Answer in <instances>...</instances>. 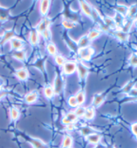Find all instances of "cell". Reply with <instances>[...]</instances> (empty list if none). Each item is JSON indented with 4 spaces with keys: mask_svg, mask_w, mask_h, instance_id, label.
<instances>
[{
    "mask_svg": "<svg viewBox=\"0 0 137 148\" xmlns=\"http://www.w3.org/2000/svg\"><path fill=\"white\" fill-rule=\"evenodd\" d=\"M104 100V97L103 95L98 94L94 97V99H93V105H94V107H98L99 106H101L103 103Z\"/></svg>",
    "mask_w": 137,
    "mask_h": 148,
    "instance_id": "16",
    "label": "cell"
},
{
    "mask_svg": "<svg viewBox=\"0 0 137 148\" xmlns=\"http://www.w3.org/2000/svg\"><path fill=\"white\" fill-rule=\"evenodd\" d=\"M1 39H2V37L0 36V42H1Z\"/></svg>",
    "mask_w": 137,
    "mask_h": 148,
    "instance_id": "46",
    "label": "cell"
},
{
    "mask_svg": "<svg viewBox=\"0 0 137 148\" xmlns=\"http://www.w3.org/2000/svg\"><path fill=\"white\" fill-rule=\"evenodd\" d=\"M136 14H137V5H133L129 9V13H128V15H129V17H133Z\"/></svg>",
    "mask_w": 137,
    "mask_h": 148,
    "instance_id": "32",
    "label": "cell"
},
{
    "mask_svg": "<svg viewBox=\"0 0 137 148\" xmlns=\"http://www.w3.org/2000/svg\"><path fill=\"white\" fill-rule=\"evenodd\" d=\"M132 131L133 132V134L134 135H136L137 136V123L133 124V125H132Z\"/></svg>",
    "mask_w": 137,
    "mask_h": 148,
    "instance_id": "42",
    "label": "cell"
},
{
    "mask_svg": "<svg viewBox=\"0 0 137 148\" xmlns=\"http://www.w3.org/2000/svg\"><path fill=\"white\" fill-rule=\"evenodd\" d=\"M66 117L69 119L70 121H71L72 123L74 122V121H75L77 119L76 115L75 114V113H73V112L68 113V114H66Z\"/></svg>",
    "mask_w": 137,
    "mask_h": 148,
    "instance_id": "36",
    "label": "cell"
},
{
    "mask_svg": "<svg viewBox=\"0 0 137 148\" xmlns=\"http://www.w3.org/2000/svg\"><path fill=\"white\" fill-rule=\"evenodd\" d=\"M94 53V50L92 47L90 46L85 47V48H82L79 49V53L80 57H81L83 60L89 61L90 60L92 56Z\"/></svg>",
    "mask_w": 137,
    "mask_h": 148,
    "instance_id": "1",
    "label": "cell"
},
{
    "mask_svg": "<svg viewBox=\"0 0 137 148\" xmlns=\"http://www.w3.org/2000/svg\"><path fill=\"white\" fill-rule=\"evenodd\" d=\"M80 6H81L82 12L86 16L88 17H92V9L90 7V5L84 1H80Z\"/></svg>",
    "mask_w": 137,
    "mask_h": 148,
    "instance_id": "3",
    "label": "cell"
},
{
    "mask_svg": "<svg viewBox=\"0 0 137 148\" xmlns=\"http://www.w3.org/2000/svg\"><path fill=\"white\" fill-rule=\"evenodd\" d=\"M77 69V65L76 63L73 62H65V64L63 65V71L64 73L67 75H70L72 74Z\"/></svg>",
    "mask_w": 137,
    "mask_h": 148,
    "instance_id": "2",
    "label": "cell"
},
{
    "mask_svg": "<svg viewBox=\"0 0 137 148\" xmlns=\"http://www.w3.org/2000/svg\"><path fill=\"white\" fill-rule=\"evenodd\" d=\"M77 70H78V75H79V77L80 79H85L86 75H88V73L87 67L84 66V65L81 64V63H80V64H78L77 65Z\"/></svg>",
    "mask_w": 137,
    "mask_h": 148,
    "instance_id": "4",
    "label": "cell"
},
{
    "mask_svg": "<svg viewBox=\"0 0 137 148\" xmlns=\"http://www.w3.org/2000/svg\"><path fill=\"white\" fill-rule=\"evenodd\" d=\"M108 148H114V147H112V146H111V145H110V146L108 147Z\"/></svg>",
    "mask_w": 137,
    "mask_h": 148,
    "instance_id": "45",
    "label": "cell"
},
{
    "mask_svg": "<svg viewBox=\"0 0 137 148\" xmlns=\"http://www.w3.org/2000/svg\"><path fill=\"white\" fill-rule=\"evenodd\" d=\"M14 37H15V33L13 31L6 32V33L3 35V37H2L1 41V42H0V43H1V45H3L4 43L7 42V41H10L13 38H14Z\"/></svg>",
    "mask_w": 137,
    "mask_h": 148,
    "instance_id": "10",
    "label": "cell"
},
{
    "mask_svg": "<svg viewBox=\"0 0 137 148\" xmlns=\"http://www.w3.org/2000/svg\"><path fill=\"white\" fill-rule=\"evenodd\" d=\"M129 93L130 95H132V96H137V89L132 88Z\"/></svg>",
    "mask_w": 137,
    "mask_h": 148,
    "instance_id": "43",
    "label": "cell"
},
{
    "mask_svg": "<svg viewBox=\"0 0 137 148\" xmlns=\"http://www.w3.org/2000/svg\"><path fill=\"white\" fill-rule=\"evenodd\" d=\"M95 115V112L94 110V109L92 108H88V109H86V112H85V114H84V117L86 119H92L94 118Z\"/></svg>",
    "mask_w": 137,
    "mask_h": 148,
    "instance_id": "22",
    "label": "cell"
},
{
    "mask_svg": "<svg viewBox=\"0 0 137 148\" xmlns=\"http://www.w3.org/2000/svg\"><path fill=\"white\" fill-rule=\"evenodd\" d=\"M62 87H63V83H62V79H61V77H60V75H57L56 77L55 81H54V93H56V94L60 93L62 90Z\"/></svg>",
    "mask_w": 137,
    "mask_h": 148,
    "instance_id": "5",
    "label": "cell"
},
{
    "mask_svg": "<svg viewBox=\"0 0 137 148\" xmlns=\"http://www.w3.org/2000/svg\"><path fill=\"white\" fill-rule=\"evenodd\" d=\"M62 24L67 29H72L76 27V24L74 22L67 20V19H64V20H63L62 22Z\"/></svg>",
    "mask_w": 137,
    "mask_h": 148,
    "instance_id": "21",
    "label": "cell"
},
{
    "mask_svg": "<svg viewBox=\"0 0 137 148\" xmlns=\"http://www.w3.org/2000/svg\"><path fill=\"white\" fill-rule=\"evenodd\" d=\"M85 112H86V109L84 108H82V107H80V108H78L76 110V112H74L75 114L76 115V116H83L84 115V114H85Z\"/></svg>",
    "mask_w": 137,
    "mask_h": 148,
    "instance_id": "37",
    "label": "cell"
},
{
    "mask_svg": "<svg viewBox=\"0 0 137 148\" xmlns=\"http://www.w3.org/2000/svg\"><path fill=\"white\" fill-rule=\"evenodd\" d=\"M72 138L70 136H66L64 137V140H63L62 147L64 148H69L72 145Z\"/></svg>",
    "mask_w": 137,
    "mask_h": 148,
    "instance_id": "18",
    "label": "cell"
},
{
    "mask_svg": "<svg viewBox=\"0 0 137 148\" xmlns=\"http://www.w3.org/2000/svg\"><path fill=\"white\" fill-rule=\"evenodd\" d=\"M116 10L118 12V14L122 16H126L129 13V8L125 5H118L116 8Z\"/></svg>",
    "mask_w": 137,
    "mask_h": 148,
    "instance_id": "23",
    "label": "cell"
},
{
    "mask_svg": "<svg viewBox=\"0 0 137 148\" xmlns=\"http://www.w3.org/2000/svg\"><path fill=\"white\" fill-rule=\"evenodd\" d=\"M1 87L0 86V91H1Z\"/></svg>",
    "mask_w": 137,
    "mask_h": 148,
    "instance_id": "47",
    "label": "cell"
},
{
    "mask_svg": "<svg viewBox=\"0 0 137 148\" xmlns=\"http://www.w3.org/2000/svg\"><path fill=\"white\" fill-rule=\"evenodd\" d=\"M88 140L90 143H94V144H96L100 141L101 139V137L100 135L96 134H92L88 136Z\"/></svg>",
    "mask_w": 137,
    "mask_h": 148,
    "instance_id": "14",
    "label": "cell"
},
{
    "mask_svg": "<svg viewBox=\"0 0 137 148\" xmlns=\"http://www.w3.org/2000/svg\"><path fill=\"white\" fill-rule=\"evenodd\" d=\"M13 56L15 58H16L17 60H20V61H23L25 59L26 55L25 51H23L22 49L20 50H17V51H15V52L13 54Z\"/></svg>",
    "mask_w": 137,
    "mask_h": 148,
    "instance_id": "15",
    "label": "cell"
},
{
    "mask_svg": "<svg viewBox=\"0 0 137 148\" xmlns=\"http://www.w3.org/2000/svg\"><path fill=\"white\" fill-rule=\"evenodd\" d=\"M9 17V10L7 9L0 8V21H5Z\"/></svg>",
    "mask_w": 137,
    "mask_h": 148,
    "instance_id": "17",
    "label": "cell"
},
{
    "mask_svg": "<svg viewBox=\"0 0 137 148\" xmlns=\"http://www.w3.org/2000/svg\"><path fill=\"white\" fill-rule=\"evenodd\" d=\"M42 34H43V37L46 40H49V39L51 38V32H50V30L49 28H48V29H45V31H43L42 32Z\"/></svg>",
    "mask_w": 137,
    "mask_h": 148,
    "instance_id": "38",
    "label": "cell"
},
{
    "mask_svg": "<svg viewBox=\"0 0 137 148\" xmlns=\"http://www.w3.org/2000/svg\"><path fill=\"white\" fill-rule=\"evenodd\" d=\"M50 7V1L48 0H44V1H42L40 3V10L41 15L42 16H45L47 14L48 12Z\"/></svg>",
    "mask_w": 137,
    "mask_h": 148,
    "instance_id": "8",
    "label": "cell"
},
{
    "mask_svg": "<svg viewBox=\"0 0 137 148\" xmlns=\"http://www.w3.org/2000/svg\"><path fill=\"white\" fill-rule=\"evenodd\" d=\"M89 43H90V40H88V36H82L81 38L80 39L79 41H78V49H82L85 48L89 46Z\"/></svg>",
    "mask_w": 137,
    "mask_h": 148,
    "instance_id": "9",
    "label": "cell"
},
{
    "mask_svg": "<svg viewBox=\"0 0 137 148\" xmlns=\"http://www.w3.org/2000/svg\"><path fill=\"white\" fill-rule=\"evenodd\" d=\"M114 21L116 25H121L122 23H123V16L117 13V14H116V16H115V18L114 19Z\"/></svg>",
    "mask_w": 137,
    "mask_h": 148,
    "instance_id": "34",
    "label": "cell"
},
{
    "mask_svg": "<svg viewBox=\"0 0 137 148\" xmlns=\"http://www.w3.org/2000/svg\"><path fill=\"white\" fill-rule=\"evenodd\" d=\"M68 103L70 106L72 108H76V106H78V103L77 102L76 98V96H71L70 98L68 99Z\"/></svg>",
    "mask_w": 137,
    "mask_h": 148,
    "instance_id": "31",
    "label": "cell"
},
{
    "mask_svg": "<svg viewBox=\"0 0 137 148\" xmlns=\"http://www.w3.org/2000/svg\"><path fill=\"white\" fill-rule=\"evenodd\" d=\"M82 134L84 135V136H89L90 134H94L92 130L89 127H84L83 129L82 130Z\"/></svg>",
    "mask_w": 137,
    "mask_h": 148,
    "instance_id": "39",
    "label": "cell"
},
{
    "mask_svg": "<svg viewBox=\"0 0 137 148\" xmlns=\"http://www.w3.org/2000/svg\"><path fill=\"white\" fill-rule=\"evenodd\" d=\"M10 115H11V117H12L13 120L14 121L17 120L19 116V112L18 110H17V109L15 108H12L10 110Z\"/></svg>",
    "mask_w": 137,
    "mask_h": 148,
    "instance_id": "27",
    "label": "cell"
},
{
    "mask_svg": "<svg viewBox=\"0 0 137 148\" xmlns=\"http://www.w3.org/2000/svg\"><path fill=\"white\" fill-rule=\"evenodd\" d=\"M43 93H44L45 96L48 99H51L52 97L54 96V88H52V86H47L45 87L44 89V91H43Z\"/></svg>",
    "mask_w": 137,
    "mask_h": 148,
    "instance_id": "19",
    "label": "cell"
},
{
    "mask_svg": "<svg viewBox=\"0 0 137 148\" xmlns=\"http://www.w3.org/2000/svg\"><path fill=\"white\" fill-rule=\"evenodd\" d=\"M115 36H116L119 40H120L123 41H127L128 40V39H129V35L123 32H116V33H115Z\"/></svg>",
    "mask_w": 137,
    "mask_h": 148,
    "instance_id": "25",
    "label": "cell"
},
{
    "mask_svg": "<svg viewBox=\"0 0 137 148\" xmlns=\"http://www.w3.org/2000/svg\"><path fill=\"white\" fill-rule=\"evenodd\" d=\"M130 63L132 66H137V55L134 54L131 56L130 60Z\"/></svg>",
    "mask_w": 137,
    "mask_h": 148,
    "instance_id": "40",
    "label": "cell"
},
{
    "mask_svg": "<svg viewBox=\"0 0 137 148\" xmlns=\"http://www.w3.org/2000/svg\"><path fill=\"white\" fill-rule=\"evenodd\" d=\"M50 24V21L48 19H44L42 21H40V23L38 24V28H37V32L42 33L43 31L49 28Z\"/></svg>",
    "mask_w": 137,
    "mask_h": 148,
    "instance_id": "7",
    "label": "cell"
},
{
    "mask_svg": "<svg viewBox=\"0 0 137 148\" xmlns=\"http://www.w3.org/2000/svg\"><path fill=\"white\" fill-rule=\"evenodd\" d=\"M104 22H105V25H106L108 27H114L115 25L114 19L110 18V17H105V19H104Z\"/></svg>",
    "mask_w": 137,
    "mask_h": 148,
    "instance_id": "30",
    "label": "cell"
},
{
    "mask_svg": "<svg viewBox=\"0 0 137 148\" xmlns=\"http://www.w3.org/2000/svg\"><path fill=\"white\" fill-rule=\"evenodd\" d=\"M66 42H67V43H68V45L69 46L70 48L72 50V51H77V49L78 48V45H76L75 43L73 42L72 40H70V39H68V40L66 41Z\"/></svg>",
    "mask_w": 137,
    "mask_h": 148,
    "instance_id": "35",
    "label": "cell"
},
{
    "mask_svg": "<svg viewBox=\"0 0 137 148\" xmlns=\"http://www.w3.org/2000/svg\"><path fill=\"white\" fill-rule=\"evenodd\" d=\"M39 40V36H38V32L37 30H33L30 33V41L32 43V45H36L37 43H38Z\"/></svg>",
    "mask_w": 137,
    "mask_h": 148,
    "instance_id": "13",
    "label": "cell"
},
{
    "mask_svg": "<svg viewBox=\"0 0 137 148\" xmlns=\"http://www.w3.org/2000/svg\"><path fill=\"white\" fill-rule=\"evenodd\" d=\"M16 76L20 80H25L29 77V73L27 71V69H21L16 71Z\"/></svg>",
    "mask_w": 137,
    "mask_h": 148,
    "instance_id": "12",
    "label": "cell"
},
{
    "mask_svg": "<svg viewBox=\"0 0 137 148\" xmlns=\"http://www.w3.org/2000/svg\"><path fill=\"white\" fill-rule=\"evenodd\" d=\"M100 34H101V33H100L98 31H97V30H92V31H91L90 33L88 34L87 36H88V40L91 41L94 40L95 38H98V37L100 36Z\"/></svg>",
    "mask_w": 137,
    "mask_h": 148,
    "instance_id": "28",
    "label": "cell"
},
{
    "mask_svg": "<svg viewBox=\"0 0 137 148\" xmlns=\"http://www.w3.org/2000/svg\"><path fill=\"white\" fill-rule=\"evenodd\" d=\"M38 93L37 91H33V92L28 93L25 97L26 103H34V101H36L37 98H38Z\"/></svg>",
    "mask_w": 137,
    "mask_h": 148,
    "instance_id": "11",
    "label": "cell"
},
{
    "mask_svg": "<svg viewBox=\"0 0 137 148\" xmlns=\"http://www.w3.org/2000/svg\"><path fill=\"white\" fill-rule=\"evenodd\" d=\"M62 123H64V124H66V125H69V124H71L72 122L70 121L69 120V119L67 118V117L65 116L64 118L62 119Z\"/></svg>",
    "mask_w": 137,
    "mask_h": 148,
    "instance_id": "44",
    "label": "cell"
},
{
    "mask_svg": "<svg viewBox=\"0 0 137 148\" xmlns=\"http://www.w3.org/2000/svg\"><path fill=\"white\" fill-rule=\"evenodd\" d=\"M131 25H132V21H129L127 24L125 25V27L123 28V32H125V33H127V32L129 31L130 27H131Z\"/></svg>",
    "mask_w": 137,
    "mask_h": 148,
    "instance_id": "41",
    "label": "cell"
},
{
    "mask_svg": "<svg viewBox=\"0 0 137 148\" xmlns=\"http://www.w3.org/2000/svg\"><path fill=\"white\" fill-rule=\"evenodd\" d=\"M47 50L48 51V53L52 56L56 55V53H57V48H56V45L54 43H50L47 45Z\"/></svg>",
    "mask_w": 137,
    "mask_h": 148,
    "instance_id": "26",
    "label": "cell"
},
{
    "mask_svg": "<svg viewBox=\"0 0 137 148\" xmlns=\"http://www.w3.org/2000/svg\"><path fill=\"white\" fill-rule=\"evenodd\" d=\"M76 98L78 105L83 104L84 102L85 101V92H84V91H80L77 93Z\"/></svg>",
    "mask_w": 137,
    "mask_h": 148,
    "instance_id": "20",
    "label": "cell"
},
{
    "mask_svg": "<svg viewBox=\"0 0 137 148\" xmlns=\"http://www.w3.org/2000/svg\"><path fill=\"white\" fill-rule=\"evenodd\" d=\"M11 42V45H12V48L17 51V50H20L22 49L23 47V42L22 41L19 39L16 38H13L12 40H10Z\"/></svg>",
    "mask_w": 137,
    "mask_h": 148,
    "instance_id": "6",
    "label": "cell"
},
{
    "mask_svg": "<svg viewBox=\"0 0 137 148\" xmlns=\"http://www.w3.org/2000/svg\"><path fill=\"white\" fill-rule=\"evenodd\" d=\"M55 62L58 66H62L65 64V58L62 56L57 55L55 56Z\"/></svg>",
    "mask_w": 137,
    "mask_h": 148,
    "instance_id": "29",
    "label": "cell"
},
{
    "mask_svg": "<svg viewBox=\"0 0 137 148\" xmlns=\"http://www.w3.org/2000/svg\"><path fill=\"white\" fill-rule=\"evenodd\" d=\"M30 142L34 145V147L36 148H47L46 145L42 141L37 140V139H31Z\"/></svg>",
    "mask_w": 137,
    "mask_h": 148,
    "instance_id": "24",
    "label": "cell"
},
{
    "mask_svg": "<svg viewBox=\"0 0 137 148\" xmlns=\"http://www.w3.org/2000/svg\"><path fill=\"white\" fill-rule=\"evenodd\" d=\"M134 84V82H130L124 87L123 91L125 93H129L132 88H133V86Z\"/></svg>",
    "mask_w": 137,
    "mask_h": 148,
    "instance_id": "33",
    "label": "cell"
}]
</instances>
